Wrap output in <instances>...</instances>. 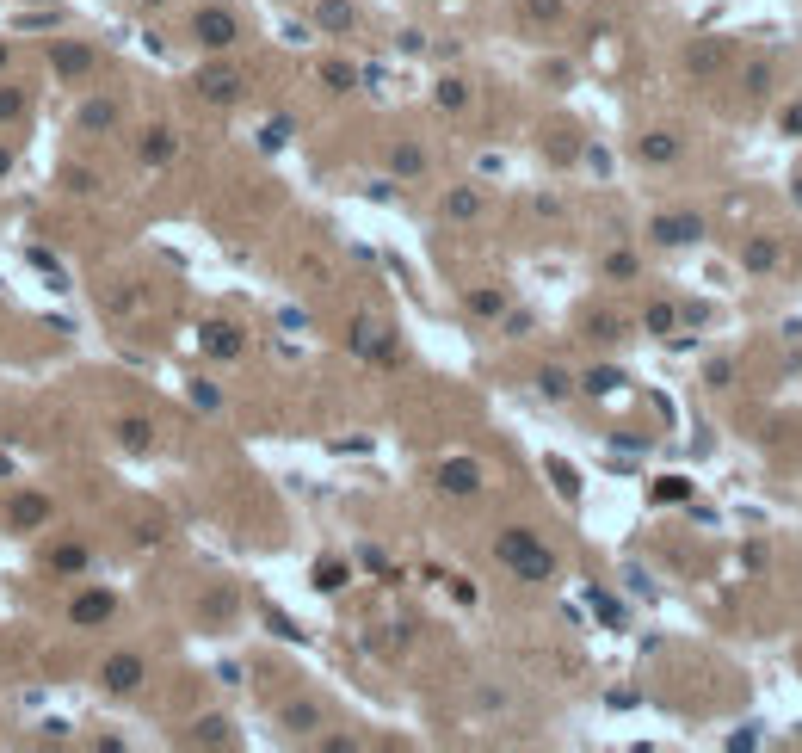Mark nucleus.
<instances>
[{
    "label": "nucleus",
    "mask_w": 802,
    "mask_h": 753,
    "mask_svg": "<svg viewBox=\"0 0 802 753\" xmlns=\"http://www.w3.org/2000/svg\"><path fill=\"white\" fill-rule=\"evenodd\" d=\"M439 210H445V223H476L482 210H488V198H482V186H451L439 198Z\"/></svg>",
    "instance_id": "18"
},
{
    "label": "nucleus",
    "mask_w": 802,
    "mask_h": 753,
    "mask_svg": "<svg viewBox=\"0 0 802 753\" xmlns=\"http://www.w3.org/2000/svg\"><path fill=\"white\" fill-rule=\"evenodd\" d=\"M784 130H790V136H802V105H790V118H784Z\"/></svg>",
    "instance_id": "39"
},
{
    "label": "nucleus",
    "mask_w": 802,
    "mask_h": 753,
    "mask_svg": "<svg viewBox=\"0 0 802 753\" xmlns=\"http://www.w3.org/2000/svg\"><path fill=\"white\" fill-rule=\"evenodd\" d=\"M315 75H321V87H327V93H352V87L364 81L358 68H352V62H340V56H327V62L315 68Z\"/></svg>",
    "instance_id": "25"
},
{
    "label": "nucleus",
    "mask_w": 802,
    "mask_h": 753,
    "mask_svg": "<svg viewBox=\"0 0 802 753\" xmlns=\"http://www.w3.org/2000/svg\"><path fill=\"white\" fill-rule=\"evenodd\" d=\"M673 321H679V315H673V303H648L642 328H648V334H673Z\"/></svg>",
    "instance_id": "33"
},
{
    "label": "nucleus",
    "mask_w": 802,
    "mask_h": 753,
    "mask_svg": "<svg viewBox=\"0 0 802 753\" xmlns=\"http://www.w3.org/2000/svg\"><path fill=\"white\" fill-rule=\"evenodd\" d=\"M580 328H587V340H599V346H611V340H624V321H617V315H605V309H593L587 321H580Z\"/></svg>",
    "instance_id": "27"
},
{
    "label": "nucleus",
    "mask_w": 802,
    "mask_h": 753,
    "mask_svg": "<svg viewBox=\"0 0 802 753\" xmlns=\"http://www.w3.org/2000/svg\"><path fill=\"white\" fill-rule=\"evenodd\" d=\"M309 25L327 31V38H346V31H358V7H352V0H315Z\"/></svg>",
    "instance_id": "14"
},
{
    "label": "nucleus",
    "mask_w": 802,
    "mask_h": 753,
    "mask_svg": "<svg viewBox=\"0 0 802 753\" xmlns=\"http://www.w3.org/2000/svg\"><path fill=\"white\" fill-rule=\"evenodd\" d=\"M136 161L142 167H173L179 161V130L173 124H142L136 130Z\"/></svg>",
    "instance_id": "12"
},
{
    "label": "nucleus",
    "mask_w": 802,
    "mask_h": 753,
    "mask_svg": "<svg viewBox=\"0 0 802 753\" xmlns=\"http://www.w3.org/2000/svg\"><path fill=\"white\" fill-rule=\"evenodd\" d=\"M321 723H327V710H321L315 698H290V704L278 710V729H284V735H315Z\"/></svg>",
    "instance_id": "17"
},
{
    "label": "nucleus",
    "mask_w": 802,
    "mask_h": 753,
    "mask_svg": "<svg viewBox=\"0 0 802 753\" xmlns=\"http://www.w3.org/2000/svg\"><path fill=\"white\" fill-rule=\"evenodd\" d=\"M463 309L482 315V321H500L506 315V291H500V284H476V291H463Z\"/></svg>",
    "instance_id": "22"
},
{
    "label": "nucleus",
    "mask_w": 802,
    "mask_h": 753,
    "mask_svg": "<svg viewBox=\"0 0 802 753\" xmlns=\"http://www.w3.org/2000/svg\"><path fill=\"white\" fill-rule=\"evenodd\" d=\"M210 358H241V328H235V321H204V340H198Z\"/></svg>",
    "instance_id": "21"
},
{
    "label": "nucleus",
    "mask_w": 802,
    "mask_h": 753,
    "mask_svg": "<svg viewBox=\"0 0 802 753\" xmlns=\"http://www.w3.org/2000/svg\"><path fill=\"white\" fill-rule=\"evenodd\" d=\"M31 112H38V93H31L19 75H0V136H7V130H25Z\"/></svg>",
    "instance_id": "11"
},
{
    "label": "nucleus",
    "mask_w": 802,
    "mask_h": 753,
    "mask_svg": "<svg viewBox=\"0 0 802 753\" xmlns=\"http://www.w3.org/2000/svg\"><path fill=\"white\" fill-rule=\"evenodd\" d=\"M186 38L204 56H229L241 44V13L223 7V0H204V7H192V19H186Z\"/></svg>",
    "instance_id": "4"
},
{
    "label": "nucleus",
    "mask_w": 802,
    "mask_h": 753,
    "mask_svg": "<svg viewBox=\"0 0 802 753\" xmlns=\"http://www.w3.org/2000/svg\"><path fill=\"white\" fill-rule=\"evenodd\" d=\"M118 624V593L112 587H81L68 599V630H105Z\"/></svg>",
    "instance_id": "8"
},
{
    "label": "nucleus",
    "mask_w": 802,
    "mask_h": 753,
    "mask_svg": "<svg viewBox=\"0 0 802 753\" xmlns=\"http://www.w3.org/2000/svg\"><path fill=\"white\" fill-rule=\"evenodd\" d=\"M747 266H753V272H772V266H778V241H772V235L747 241Z\"/></svg>",
    "instance_id": "28"
},
{
    "label": "nucleus",
    "mask_w": 802,
    "mask_h": 753,
    "mask_svg": "<svg viewBox=\"0 0 802 753\" xmlns=\"http://www.w3.org/2000/svg\"><path fill=\"white\" fill-rule=\"evenodd\" d=\"M124 124H130V105L112 87H87L75 99V112H68V136L75 142H112V136H124Z\"/></svg>",
    "instance_id": "1"
},
{
    "label": "nucleus",
    "mask_w": 802,
    "mask_h": 753,
    "mask_svg": "<svg viewBox=\"0 0 802 753\" xmlns=\"http://www.w3.org/2000/svg\"><path fill=\"white\" fill-rule=\"evenodd\" d=\"M439 105H445V112H463V105H469V81L445 75V81H439Z\"/></svg>",
    "instance_id": "31"
},
{
    "label": "nucleus",
    "mask_w": 802,
    "mask_h": 753,
    "mask_svg": "<svg viewBox=\"0 0 802 753\" xmlns=\"http://www.w3.org/2000/svg\"><path fill=\"white\" fill-rule=\"evenodd\" d=\"M574 383H580V377L562 371V365H537V396H543V402H568Z\"/></svg>",
    "instance_id": "23"
},
{
    "label": "nucleus",
    "mask_w": 802,
    "mask_h": 753,
    "mask_svg": "<svg viewBox=\"0 0 802 753\" xmlns=\"http://www.w3.org/2000/svg\"><path fill=\"white\" fill-rule=\"evenodd\" d=\"M136 7H142V13H161V7H173V0H136Z\"/></svg>",
    "instance_id": "40"
},
{
    "label": "nucleus",
    "mask_w": 802,
    "mask_h": 753,
    "mask_svg": "<svg viewBox=\"0 0 802 753\" xmlns=\"http://www.w3.org/2000/svg\"><path fill=\"white\" fill-rule=\"evenodd\" d=\"M56 186H62L68 198H99V192H105V173H99L93 161H62V167H56Z\"/></svg>",
    "instance_id": "15"
},
{
    "label": "nucleus",
    "mask_w": 802,
    "mask_h": 753,
    "mask_svg": "<svg viewBox=\"0 0 802 753\" xmlns=\"http://www.w3.org/2000/svg\"><path fill=\"white\" fill-rule=\"evenodd\" d=\"M580 383H587V396H611V389L624 383V377H617V371H605V365H599V371H587V377H580Z\"/></svg>",
    "instance_id": "35"
},
{
    "label": "nucleus",
    "mask_w": 802,
    "mask_h": 753,
    "mask_svg": "<svg viewBox=\"0 0 802 753\" xmlns=\"http://www.w3.org/2000/svg\"><path fill=\"white\" fill-rule=\"evenodd\" d=\"M648 235L661 241V247H691V241L704 235V223L691 217V210H667V217H654V223H648Z\"/></svg>",
    "instance_id": "13"
},
{
    "label": "nucleus",
    "mask_w": 802,
    "mask_h": 753,
    "mask_svg": "<svg viewBox=\"0 0 802 753\" xmlns=\"http://www.w3.org/2000/svg\"><path fill=\"white\" fill-rule=\"evenodd\" d=\"M56 519V500L44 494V488H19L13 500H7V525L13 531H44Z\"/></svg>",
    "instance_id": "10"
},
{
    "label": "nucleus",
    "mask_w": 802,
    "mask_h": 753,
    "mask_svg": "<svg viewBox=\"0 0 802 753\" xmlns=\"http://www.w3.org/2000/svg\"><path fill=\"white\" fill-rule=\"evenodd\" d=\"M38 575L44 581H87L93 575V544L81 531H50L38 550Z\"/></svg>",
    "instance_id": "3"
},
{
    "label": "nucleus",
    "mask_w": 802,
    "mask_h": 753,
    "mask_svg": "<svg viewBox=\"0 0 802 753\" xmlns=\"http://www.w3.org/2000/svg\"><path fill=\"white\" fill-rule=\"evenodd\" d=\"M192 93H198L204 105H223V112H229V105H241V99H247V75H241L235 62L210 56V62L198 68V75H192Z\"/></svg>",
    "instance_id": "7"
},
{
    "label": "nucleus",
    "mask_w": 802,
    "mask_h": 753,
    "mask_svg": "<svg viewBox=\"0 0 802 753\" xmlns=\"http://www.w3.org/2000/svg\"><path fill=\"white\" fill-rule=\"evenodd\" d=\"M765 81H772V68H765V62H759V68H747V93H765Z\"/></svg>",
    "instance_id": "38"
},
{
    "label": "nucleus",
    "mask_w": 802,
    "mask_h": 753,
    "mask_svg": "<svg viewBox=\"0 0 802 753\" xmlns=\"http://www.w3.org/2000/svg\"><path fill=\"white\" fill-rule=\"evenodd\" d=\"M636 155H642V161H648V167H673V161H679V155H685V142H679V136H673V130H648V136H642V142H636Z\"/></svg>",
    "instance_id": "20"
},
{
    "label": "nucleus",
    "mask_w": 802,
    "mask_h": 753,
    "mask_svg": "<svg viewBox=\"0 0 802 753\" xmlns=\"http://www.w3.org/2000/svg\"><path fill=\"white\" fill-rule=\"evenodd\" d=\"M531 25H556L562 13H568V0H525V7H519Z\"/></svg>",
    "instance_id": "29"
},
{
    "label": "nucleus",
    "mask_w": 802,
    "mask_h": 753,
    "mask_svg": "<svg viewBox=\"0 0 802 753\" xmlns=\"http://www.w3.org/2000/svg\"><path fill=\"white\" fill-rule=\"evenodd\" d=\"M432 482H439V494H451V500H476L488 476H482L476 457H445L439 470H432Z\"/></svg>",
    "instance_id": "9"
},
{
    "label": "nucleus",
    "mask_w": 802,
    "mask_h": 753,
    "mask_svg": "<svg viewBox=\"0 0 802 753\" xmlns=\"http://www.w3.org/2000/svg\"><path fill=\"white\" fill-rule=\"evenodd\" d=\"M50 75L68 81V87H93V75H99V44H93V38H56V44H50Z\"/></svg>",
    "instance_id": "6"
},
{
    "label": "nucleus",
    "mask_w": 802,
    "mask_h": 753,
    "mask_svg": "<svg viewBox=\"0 0 802 753\" xmlns=\"http://www.w3.org/2000/svg\"><path fill=\"white\" fill-rule=\"evenodd\" d=\"M494 556H500V568H513V581H531V587L556 581V550L543 537H531L525 525H506L494 537Z\"/></svg>",
    "instance_id": "2"
},
{
    "label": "nucleus",
    "mask_w": 802,
    "mask_h": 753,
    "mask_svg": "<svg viewBox=\"0 0 802 753\" xmlns=\"http://www.w3.org/2000/svg\"><path fill=\"white\" fill-rule=\"evenodd\" d=\"M599 272H605L611 284H636V278H642V260L630 254V247H611V254L599 260Z\"/></svg>",
    "instance_id": "24"
},
{
    "label": "nucleus",
    "mask_w": 802,
    "mask_h": 753,
    "mask_svg": "<svg viewBox=\"0 0 802 753\" xmlns=\"http://www.w3.org/2000/svg\"><path fill=\"white\" fill-rule=\"evenodd\" d=\"M389 173H395V179H426V173H432V155L420 149V142L401 136L395 149H389Z\"/></svg>",
    "instance_id": "19"
},
{
    "label": "nucleus",
    "mask_w": 802,
    "mask_h": 753,
    "mask_svg": "<svg viewBox=\"0 0 802 753\" xmlns=\"http://www.w3.org/2000/svg\"><path fill=\"white\" fill-rule=\"evenodd\" d=\"M315 587H321V593H340V587H346V562H321V568H315Z\"/></svg>",
    "instance_id": "34"
},
{
    "label": "nucleus",
    "mask_w": 802,
    "mask_h": 753,
    "mask_svg": "<svg viewBox=\"0 0 802 753\" xmlns=\"http://www.w3.org/2000/svg\"><path fill=\"white\" fill-rule=\"evenodd\" d=\"M13 68H19V44L0 38V75H13Z\"/></svg>",
    "instance_id": "37"
},
{
    "label": "nucleus",
    "mask_w": 802,
    "mask_h": 753,
    "mask_svg": "<svg viewBox=\"0 0 802 753\" xmlns=\"http://www.w3.org/2000/svg\"><path fill=\"white\" fill-rule=\"evenodd\" d=\"M186 741H198V747H229V741H235V729H229V716H198Z\"/></svg>",
    "instance_id": "26"
},
{
    "label": "nucleus",
    "mask_w": 802,
    "mask_h": 753,
    "mask_svg": "<svg viewBox=\"0 0 802 753\" xmlns=\"http://www.w3.org/2000/svg\"><path fill=\"white\" fill-rule=\"evenodd\" d=\"M93 679H99V692L118 698V704L142 698V686H149V655H142V649H112V655H99Z\"/></svg>",
    "instance_id": "5"
},
{
    "label": "nucleus",
    "mask_w": 802,
    "mask_h": 753,
    "mask_svg": "<svg viewBox=\"0 0 802 753\" xmlns=\"http://www.w3.org/2000/svg\"><path fill=\"white\" fill-rule=\"evenodd\" d=\"M13 173H19V142H13V136H0V186H7Z\"/></svg>",
    "instance_id": "36"
},
{
    "label": "nucleus",
    "mask_w": 802,
    "mask_h": 753,
    "mask_svg": "<svg viewBox=\"0 0 802 753\" xmlns=\"http://www.w3.org/2000/svg\"><path fill=\"white\" fill-rule=\"evenodd\" d=\"M112 445H118V451H136V457L155 451V420H149V414H118V420H112Z\"/></svg>",
    "instance_id": "16"
},
{
    "label": "nucleus",
    "mask_w": 802,
    "mask_h": 753,
    "mask_svg": "<svg viewBox=\"0 0 802 753\" xmlns=\"http://www.w3.org/2000/svg\"><path fill=\"white\" fill-rule=\"evenodd\" d=\"M229 612H235V593H229V587H216V593L204 599V624H223Z\"/></svg>",
    "instance_id": "32"
},
{
    "label": "nucleus",
    "mask_w": 802,
    "mask_h": 753,
    "mask_svg": "<svg viewBox=\"0 0 802 753\" xmlns=\"http://www.w3.org/2000/svg\"><path fill=\"white\" fill-rule=\"evenodd\" d=\"M352 346H358V352H371V358H377V352H389V340H383L377 321H358V328H352Z\"/></svg>",
    "instance_id": "30"
}]
</instances>
